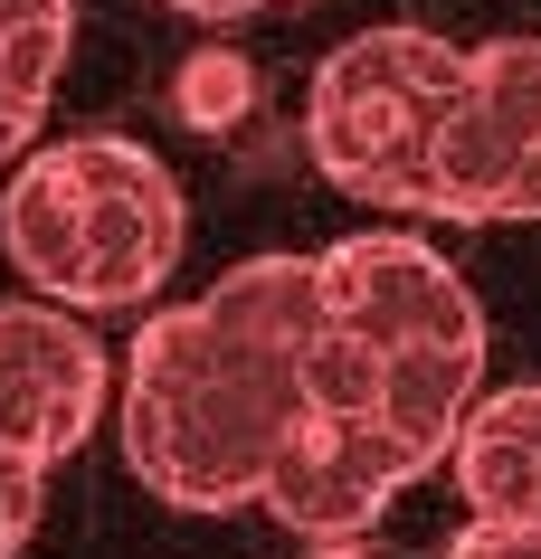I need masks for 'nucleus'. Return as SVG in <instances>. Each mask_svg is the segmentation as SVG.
Returning <instances> with one entry per match:
<instances>
[{
    "mask_svg": "<svg viewBox=\"0 0 541 559\" xmlns=\"http://www.w3.org/2000/svg\"><path fill=\"white\" fill-rule=\"evenodd\" d=\"M324 257H247L210 295L152 313L124 352V465L180 512L267 502L304 437V360L324 332Z\"/></svg>",
    "mask_w": 541,
    "mask_h": 559,
    "instance_id": "nucleus-1",
    "label": "nucleus"
},
{
    "mask_svg": "<svg viewBox=\"0 0 541 559\" xmlns=\"http://www.w3.org/2000/svg\"><path fill=\"white\" fill-rule=\"evenodd\" d=\"M324 295L390 370L380 380V445L409 474L456 465L466 417L484 408V304L466 295V275L427 237L371 228L324 247Z\"/></svg>",
    "mask_w": 541,
    "mask_h": 559,
    "instance_id": "nucleus-2",
    "label": "nucleus"
},
{
    "mask_svg": "<svg viewBox=\"0 0 541 559\" xmlns=\"http://www.w3.org/2000/svg\"><path fill=\"white\" fill-rule=\"evenodd\" d=\"M466 58L437 29H361L304 86V162L371 209L437 218V143L466 95Z\"/></svg>",
    "mask_w": 541,
    "mask_h": 559,
    "instance_id": "nucleus-3",
    "label": "nucleus"
},
{
    "mask_svg": "<svg viewBox=\"0 0 541 559\" xmlns=\"http://www.w3.org/2000/svg\"><path fill=\"white\" fill-rule=\"evenodd\" d=\"M58 171L77 190V295H67V313H124V304H143L180 265V237H190L180 180L133 133H67Z\"/></svg>",
    "mask_w": 541,
    "mask_h": 559,
    "instance_id": "nucleus-4",
    "label": "nucleus"
},
{
    "mask_svg": "<svg viewBox=\"0 0 541 559\" xmlns=\"http://www.w3.org/2000/svg\"><path fill=\"white\" fill-rule=\"evenodd\" d=\"M437 218H541V38H484L437 143Z\"/></svg>",
    "mask_w": 541,
    "mask_h": 559,
    "instance_id": "nucleus-5",
    "label": "nucleus"
},
{
    "mask_svg": "<svg viewBox=\"0 0 541 559\" xmlns=\"http://www.w3.org/2000/svg\"><path fill=\"white\" fill-rule=\"evenodd\" d=\"M105 389H115L105 342L67 304H0V445L10 455H30V465L77 455L105 417Z\"/></svg>",
    "mask_w": 541,
    "mask_h": 559,
    "instance_id": "nucleus-6",
    "label": "nucleus"
},
{
    "mask_svg": "<svg viewBox=\"0 0 541 559\" xmlns=\"http://www.w3.org/2000/svg\"><path fill=\"white\" fill-rule=\"evenodd\" d=\"M409 484H419V474L399 465L371 427L304 417V437L285 445V465H275V484H267V512L285 531H304V540H342V531H371Z\"/></svg>",
    "mask_w": 541,
    "mask_h": 559,
    "instance_id": "nucleus-7",
    "label": "nucleus"
},
{
    "mask_svg": "<svg viewBox=\"0 0 541 559\" xmlns=\"http://www.w3.org/2000/svg\"><path fill=\"white\" fill-rule=\"evenodd\" d=\"M456 493L475 502V522H532L541 531V380L532 389H494L466 417Z\"/></svg>",
    "mask_w": 541,
    "mask_h": 559,
    "instance_id": "nucleus-8",
    "label": "nucleus"
},
{
    "mask_svg": "<svg viewBox=\"0 0 541 559\" xmlns=\"http://www.w3.org/2000/svg\"><path fill=\"white\" fill-rule=\"evenodd\" d=\"M172 105L180 123H200V133H238L247 105H257V67L238 58V48H190L172 76Z\"/></svg>",
    "mask_w": 541,
    "mask_h": 559,
    "instance_id": "nucleus-9",
    "label": "nucleus"
},
{
    "mask_svg": "<svg viewBox=\"0 0 541 559\" xmlns=\"http://www.w3.org/2000/svg\"><path fill=\"white\" fill-rule=\"evenodd\" d=\"M38 512H48V465H30V455H10V445H0V559L30 550Z\"/></svg>",
    "mask_w": 541,
    "mask_h": 559,
    "instance_id": "nucleus-10",
    "label": "nucleus"
},
{
    "mask_svg": "<svg viewBox=\"0 0 541 559\" xmlns=\"http://www.w3.org/2000/svg\"><path fill=\"white\" fill-rule=\"evenodd\" d=\"M447 559H541V531L532 522H466L447 540Z\"/></svg>",
    "mask_w": 541,
    "mask_h": 559,
    "instance_id": "nucleus-11",
    "label": "nucleus"
},
{
    "mask_svg": "<svg viewBox=\"0 0 541 559\" xmlns=\"http://www.w3.org/2000/svg\"><path fill=\"white\" fill-rule=\"evenodd\" d=\"M180 20H210V29H228V20H257V10H275V0H172Z\"/></svg>",
    "mask_w": 541,
    "mask_h": 559,
    "instance_id": "nucleus-12",
    "label": "nucleus"
}]
</instances>
